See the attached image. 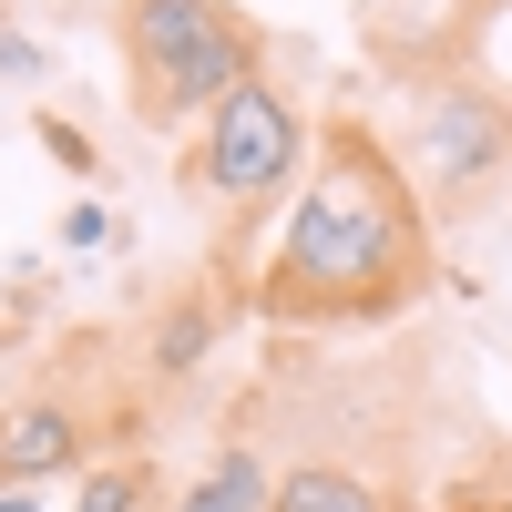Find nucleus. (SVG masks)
I'll return each instance as SVG.
<instances>
[{
    "mask_svg": "<svg viewBox=\"0 0 512 512\" xmlns=\"http://www.w3.org/2000/svg\"><path fill=\"white\" fill-rule=\"evenodd\" d=\"M297 164H308V113L256 72V82H236L226 103L195 113V134L175 154V185L195 205H267V195L297 185Z\"/></svg>",
    "mask_w": 512,
    "mask_h": 512,
    "instance_id": "7ed1b4c3",
    "label": "nucleus"
},
{
    "mask_svg": "<svg viewBox=\"0 0 512 512\" xmlns=\"http://www.w3.org/2000/svg\"><path fill=\"white\" fill-rule=\"evenodd\" d=\"M267 492H277L267 451H256V441H216V451H205V472L175 492V512H267Z\"/></svg>",
    "mask_w": 512,
    "mask_h": 512,
    "instance_id": "423d86ee",
    "label": "nucleus"
},
{
    "mask_svg": "<svg viewBox=\"0 0 512 512\" xmlns=\"http://www.w3.org/2000/svg\"><path fill=\"white\" fill-rule=\"evenodd\" d=\"M205 338H216V308H205V297L164 308V318H154V369H164V379H185V369L205 359Z\"/></svg>",
    "mask_w": 512,
    "mask_h": 512,
    "instance_id": "1a4fd4ad",
    "label": "nucleus"
},
{
    "mask_svg": "<svg viewBox=\"0 0 512 512\" xmlns=\"http://www.w3.org/2000/svg\"><path fill=\"white\" fill-rule=\"evenodd\" d=\"M41 72H52V52L31 31H0V82H41Z\"/></svg>",
    "mask_w": 512,
    "mask_h": 512,
    "instance_id": "9d476101",
    "label": "nucleus"
},
{
    "mask_svg": "<svg viewBox=\"0 0 512 512\" xmlns=\"http://www.w3.org/2000/svg\"><path fill=\"white\" fill-rule=\"evenodd\" d=\"M0 512H41V492H0Z\"/></svg>",
    "mask_w": 512,
    "mask_h": 512,
    "instance_id": "ddd939ff",
    "label": "nucleus"
},
{
    "mask_svg": "<svg viewBox=\"0 0 512 512\" xmlns=\"http://www.w3.org/2000/svg\"><path fill=\"white\" fill-rule=\"evenodd\" d=\"M400 175L420 185V205H472L512 175V103L482 93V82H441L410 113V164Z\"/></svg>",
    "mask_w": 512,
    "mask_h": 512,
    "instance_id": "20e7f679",
    "label": "nucleus"
},
{
    "mask_svg": "<svg viewBox=\"0 0 512 512\" xmlns=\"http://www.w3.org/2000/svg\"><path fill=\"white\" fill-rule=\"evenodd\" d=\"M123 72H134V113L154 134H185L205 103L267 72V21L236 0H123L113 11Z\"/></svg>",
    "mask_w": 512,
    "mask_h": 512,
    "instance_id": "f03ea898",
    "label": "nucleus"
},
{
    "mask_svg": "<svg viewBox=\"0 0 512 512\" xmlns=\"http://www.w3.org/2000/svg\"><path fill=\"white\" fill-rule=\"evenodd\" d=\"M441 277L431 205L369 123H328L318 185L287 205V236L256 277V318L277 328H369Z\"/></svg>",
    "mask_w": 512,
    "mask_h": 512,
    "instance_id": "f257e3e1",
    "label": "nucleus"
},
{
    "mask_svg": "<svg viewBox=\"0 0 512 512\" xmlns=\"http://www.w3.org/2000/svg\"><path fill=\"white\" fill-rule=\"evenodd\" d=\"M41 144H52V154L72 164V175H93V144H82V134H62V123H41Z\"/></svg>",
    "mask_w": 512,
    "mask_h": 512,
    "instance_id": "f8f14e48",
    "label": "nucleus"
},
{
    "mask_svg": "<svg viewBox=\"0 0 512 512\" xmlns=\"http://www.w3.org/2000/svg\"><path fill=\"white\" fill-rule=\"evenodd\" d=\"M267 512H390V492L369 472H349V461H297V472H277Z\"/></svg>",
    "mask_w": 512,
    "mask_h": 512,
    "instance_id": "0eeeda50",
    "label": "nucleus"
},
{
    "mask_svg": "<svg viewBox=\"0 0 512 512\" xmlns=\"http://www.w3.org/2000/svg\"><path fill=\"white\" fill-rule=\"evenodd\" d=\"M103 236H113V216H103L93 195H82V205H62V246H103Z\"/></svg>",
    "mask_w": 512,
    "mask_h": 512,
    "instance_id": "9b49d317",
    "label": "nucleus"
},
{
    "mask_svg": "<svg viewBox=\"0 0 512 512\" xmlns=\"http://www.w3.org/2000/svg\"><path fill=\"white\" fill-rule=\"evenodd\" d=\"M72 512H154V472L144 461H93L72 482Z\"/></svg>",
    "mask_w": 512,
    "mask_h": 512,
    "instance_id": "6e6552de",
    "label": "nucleus"
},
{
    "mask_svg": "<svg viewBox=\"0 0 512 512\" xmlns=\"http://www.w3.org/2000/svg\"><path fill=\"white\" fill-rule=\"evenodd\" d=\"M0 11H11V0H0Z\"/></svg>",
    "mask_w": 512,
    "mask_h": 512,
    "instance_id": "4468645a",
    "label": "nucleus"
},
{
    "mask_svg": "<svg viewBox=\"0 0 512 512\" xmlns=\"http://www.w3.org/2000/svg\"><path fill=\"white\" fill-rule=\"evenodd\" d=\"M82 451H93L82 410H62V400H11V410H0V492H41V482H62Z\"/></svg>",
    "mask_w": 512,
    "mask_h": 512,
    "instance_id": "39448f33",
    "label": "nucleus"
}]
</instances>
